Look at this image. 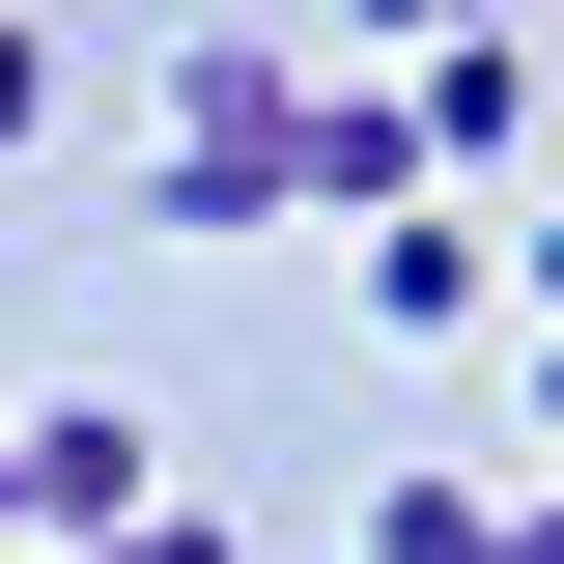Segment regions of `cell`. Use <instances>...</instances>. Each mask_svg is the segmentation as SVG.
Wrapping results in <instances>:
<instances>
[{
    "label": "cell",
    "mask_w": 564,
    "mask_h": 564,
    "mask_svg": "<svg viewBox=\"0 0 564 564\" xmlns=\"http://www.w3.org/2000/svg\"><path fill=\"white\" fill-rule=\"evenodd\" d=\"M282 141H311V57H254V29H170V141H141V226H282Z\"/></svg>",
    "instance_id": "6da1fadb"
},
{
    "label": "cell",
    "mask_w": 564,
    "mask_h": 564,
    "mask_svg": "<svg viewBox=\"0 0 564 564\" xmlns=\"http://www.w3.org/2000/svg\"><path fill=\"white\" fill-rule=\"evenodd\" d=\"M508 282H536V311H564V198H536V226H508Z\"/></svg>",
    "instance_id": "30bf717a"
},
{
    "label": "cell",
    "mask_w": 564,
    "mask_h": 564,
    "mask_svg": "<svg viewBox=\"0 0 564 564\" xmlns=\"http://www.w3.org/2000/svg\"><path fill=\"white\" fill-rule=\"evenodd\" d=\"M57 564H226V508H113V536H57Z\"/></svg>",
    "instance_id": "52a82bcc"
},
{
    "label": "cell",
    "mask_w": 564,
    "mask_h": 564,
    "mask_svg": "<svg viewBox=\"0 0 564 564\" xmlns=\"http://www.w3.org/2000/svg\"><path fill=\"white\" fill-rule=\"evenodd\" d=\"M339 254H367V282H339L367 339H480V311H508V226H480V198H395V226H339Z\"/></svg>",
    "instance_id": "3957f363"
},
{
    "label": "cell",
    "mask_w": 564,
    "mask_h": 564,
    "mask_svg": "<svg viewBox=\"0 0 564 564\" xmlns=\"http://www.w3.org/2000/svg\"><path fill=\"white\" fill-rule=\"evenodd\" d=\"M508 564H564V508H508Z\"/></svg>",
    "instance_id": "7c38bea8"
},
{
    "label": "cell",
    "mask_w": 564,
    "mask_h": 564,
    "mask_svg": "<svg viewBox=\"0 0 564 564\" xmlns=\"http://www.w3.org/2000/svg\"><path fill=\"white\" fill-rule=\"evenodd\" d=\"M395 113H423V170L480 198L508 141H536V57H508V29H423V57H395Z\"/></svg>",
    "instance_id": "5b68a950"
},
{
    "label": "cell",
    "mask_w": 564,
    "mask_h": 564,
    "mask_svg": "<svg viewBox=\"0 0 564 564\" xmlns=\"http://www.w3.org/2000/svg\"><path fill=\"white\" fill-rule=\"evenodd\" d=\"M367 564H508V508L480 480H367Z\"/></svg>",
    "instance_id": "8992f818"
},
{
    "label": "cell",
    "mask_w": 564,
    "mask_h": 564,
    "mask_svg": "<svg viewBox=\"0 0 564 564\" xmlns=\"http://www.w3.org/2000/svg\"><path fill=\"white\" fill-rule=\"evenodd\" d=\"M536 452H564V311H536Z\"/></svg>",
    "instance_id": "8fae6325"
},
{
    "label": "cell",
    "mask_w": 564,
    "mask_h": 564,
    "mask_svg": "<svg viewBox=\"0 0 564 564\" xmlns=\"http://www.w3.org/2000/svg\"><path fill=\"white\" fill-rule=\"evenodd\" d=\"M395 198H452V170H423V113H395V57H311V141H282V226H395Z\"/></svg>",
    "instance_id": "7a4b0ae2"
},
{
    "label": "cell",
    "mask_w": 564,
    "mask_h": 564,
    "mask_svg": "<svg viewBox=\"0 0 564 564\" xmlns=\"http://www.w3.org/2000/svg\"><path fill=\"white\" fill-rule=\"evenodd\" d=\"M339 29H367V57H423V29H536V0H339Z\"/></svg>",
    "instance_id": "ba28073f"
},
{
    "label": "cell",
    "mask_w": 564,
    "mask_h": 564,
    "mask_svg": "<svg viewBox=\"0 0 564 564\" xmlns=\"http://www.w3.org/2000/svg\"><path fill=\"white\" fill-rule=\"evenodd\" d=\"M141 480H170V452H141V395H57V423H0V508H29V564H57V536H113Z\"/></svg>",
    "instance_id": "277c9868"
},
{
    "label": "cell",
    "mask_w": 564,
    "mask_h": 564,
    "mask_svg": "<svg viewBox=\"0 0 564 564\" xmlns=\"http://www.w3.org/2000/svg\"><path fill=\"white\" fill-rule=\"evenodd\" d=\"M0 564H29V508H0Z\"/></svg>",
    "instance_id": "4fadbf2b"
},
{
    "label": "cell",
    "mask_w": 564,
    "mask_h": 564,
    "mask_svg": "<svg viewBox=\"0 0 564 564\" xmlns=\"http://www.w3.org/2000/svg\"><path fill=\"white\" fill-rule=\"evenodd\" d=\"M29 113H57V57H29V29H0V170H29Z\"/></svg>",
    "instance_id": "9c48e42d"
}]
</instances>
